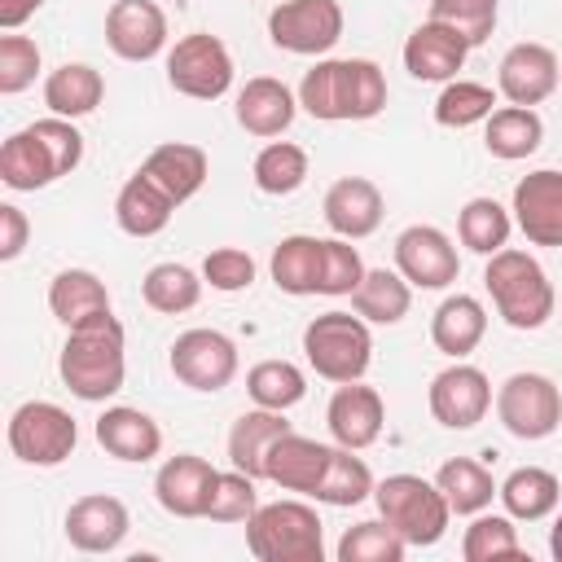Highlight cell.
Returning a JSON list of instances; mask_svg holds the SVG:
<instances>
[{
  "label": "cell",
  "mask_w": 562,
  "mask_h": 562,
  "mask_svg": "<svg viewBox=\"0 0 562 562\" xmlns=\"http://www.w3.org/2000/svg\"><path fill=\"white\" fill-rule=\"evenodd\" d=\"M386 75L369 57H316L299 79V110L316 123H369L386 110Z\"/></svg>",
  "instance_id": "6da1fadb"
},
{
  "label": "cell",
  "mask_w": 562,
  "mask_h": 562,
  "mask_svg": "<svg viewBox=\"0 0 562 562\" xmlns=\"http://www.w3.org/2000/svg\"><path fill=\"white\" fill-rule=\"evenodd\" d=\"M57 378L61 386L83 404H110L127 382V334L114 312L92 316L75 329H66V342L57 351Z\"/></svg>",
  "instance_id": "7a4b0ae2"
},
{
  "label": "cell",
  "mask_w": 562,
  "mask_h": 562,
  "mask_svg": "<svg viewBox=\"0 0 562 562\" xmlns=\"http://www.w3.org/2000/svg\"><path fill=\"white\" fill-rule=\"evenodd\" d=\"M83 162V132L75 119H35L0 145V184L13 193H35L57 184Z\"/></svg>",
  "instance_id": "3957f363"
},
{
  "label": "cell",
  "mask_w": 562,
  "mask_h": 562,
  "mask_svg": "<svg viewBox=\"0 0 562 562\" xmlns=\"http://www.w3.org/2000/svg\"><path fill=\"white\" fill-rule=\"evenodd\" d=\"M483 290L492 294V307L509 329H540V325H549V316L558 307L549 272L540 268L536 255H527L518 246H505V250L487 255Z\"/></svg>",
  "instance_id": "277c9868"
},
{
  "label": "cell",
  "mask_w": 562,
  "mask_h": 562,
  "mask_svg": "<svg viewBox=\"0 0 562 562\" xmlns=\"http://www.w3.org/2000/svg\"><path fill=\"white\" fill-rule=\"evenodd\" d=\"M246 549L255 562H325V522L299 501H268L246 518Z\"/></svg>",
  "instance_id": "5b68a950"
},
{
  "label": "cell",
  "mask_w": 562,
  "mask_h": 562,
  "mask_svg": "<svg viewBox=\"0 0 562 562\" xmlns=\"http://www.w3.org/2000/svg\"><path fill=\"white\" fill-rule=\"evenodd\" d=\"M303 356H307V369L334 386L360 382L373 364V329L356 312H342V307L321 312L303 325Z\"/></svg>",
  "instance_id": "8992f818"
},
{
  "label": "cell",
  "mask_w": 562,
  "mask_h": 562,
  "mask_svg": "<svg viewBox=\"0 0 562 562\" xmlns=\"http://www.w3.org/2000/svg\"><path fill=\"white\" fill-rule=\"evenodd\" d=\"M373 505H378V518H386L408 540V549L439 544L448 536V522H452V509H448L439 483L422 479V474H386V479H378Z\"/></svg>",
  "instance_id": "52a82bcc"
},
{
  "label": "cell",
  "mask_w": 562,
  "mask_h": 562,
  "mask_svg": "<svg viewBox=\"0 0 562 562\" xmlns=\"http://www.w3.org/2000/svg\"><path fill=\"white\" fill-rule=\"evenodd\" d=\"M4 439H9V452L22 465L53 470L66 457H75V448H79V422L61 404H53V400H26V404H18L9 413Z\"/></svg>",
  "instance_id": "ba28073f"
},
{
  "label": "cell",
  "mask_w": 562,
  "mask_h": 562,
  "mask_svg": "<svg viewBox=\"0 0 562 562\" xmlns=\"http://www.w3.org/2000/svg\"><path fill=\"white\" fill-rule=\"evenodd\" d=\"M492 408H496V422L527 443H540L562 426V391L549 373H531V369L509 373L496 386Z\"/></svg>",
  "instance_id": "9c48e42d"
},
{
  "label": "cell",
  "mask_w": 562,
  "mask_h": 562,
  "mask_svg": "<svg viewBox=\"0 0 562 562\" xmlns=\"http://www.w3.org/2000/svg\"><path fill=\"white\" fill-rule=\"evenodd\" d=\"M233 53L211 31H189L167 48V83L189 101H220L233 88Z\"/></svg>",
  "instance_id": "30bf717a"
},
{
  "label": "cell",
  "mask_w": 562,
  "mask_h": 562,
  "mask_svg": "<svg viewBox=\"0 0 562 562\" xmlns=\"http://www.w3.org/2000/svg\"><path fill=\"white\" fill-rule=\"evenodd\" d=\"M237 364H241L237 342H233L224 329H206V325L176 334V342H171V351H167L171 378L184 382L189 391H202V395L224 391V386L237 378Z\"/></svg>",
  "instance_id": "8fae6325"
},
{
  "label": "cell",
  "mask_w": 562,
  "mask_h": 562,
  "mask_svg": "<svg viewBox=\"0 0 562 562\" xmlns=\"http://www.w3.org/2000/svg\"><path fill=\"white\" fill-rule=\"evenodd\" d=\"M342 4L338 0H281L268 13V40L294 57H325L342 40Z\"/></svg>",
  "instance_id": "7c38bea8"
},
{
  "label": "cell",
  "mask_w": 562,
  "mask_h": 562,
  "mask_svg": "<svg viewBox=\"0 0 562 562\" xmlns=\"http://www.w3.org/2000/svg\"><path fill=\"white\" fill-rule=\"evenodd\" d=\"M492 378L479 364L452 360L426 386V408L443 430H474L492 408Z\"/></svg>",
  "instance_id": "4fadbf2b"
},
{
  "label": "cell",
  "mask_w": 562,
  "mask_h": 562,
  "mask_svg": "<svg viewBox=\"0 0 562 562\" xmlns=\"http://www.w3.org/2000/svg\"><path fill=\"white\" fill-rule=\"evenodd\" d=\"M395 268L413 290H448L461 277V255L452 237L435 224H408L395 237Z\"/></svg>",
  "instance_id": "5bb4252c"
},
{
  "label": "cell",
  "mask_w": 562,
  "mask_h": 562,
  "mask_svg": "<svg viewBox=\"0 0 562 562\" xmlns=\"http://www.w3.org/2000/svg\"><path fill=\"white\" fill-rule=\"evenodd\" d=\"M562 83V61L549 44H536V40H522L514 48H505L501 66H496V92L509 101V105H540L558 92Z\"/></svg>",
  "instance_id": "9a60e30c"
},
{
  "label": "cell",
  "mask_w": 562,
  "mask_h": 562,
  "mask_svg": "<svg viewBox=\"0 0 562 562\" xmlns=\"http://www.w3.org/2000/svg\"><path fill=\"white\" fill-rule=\"evenodd\" d=\"M167 13L154 0H114L105 9V44L119 61H154L167 53Z\"/></svg>",
  "instance_id": "2e32d148"
},
{
  "label": "cell",
  "mask_w": 562,
  "mask_h": 562,
  "mask_svg": "<svg viewBox=\"0 0 562 562\" xmlns=\"http://www.w3.org/2000/svg\"><path fill=\"white\" fill-rule=\"evenodd\" d=\"M514 224L531 246H562V171L536 167L514 184Z\"/></svg>",
  "instance_id": "e0dca14e"
},
{
  "label": "cell",
  "mask_w": 562,
  "mask_h": 562,
  "mask_svg": "<svg viewBox=\"0 0 562 562\" xmlns=\"http://www.w3.org/2000/svg\"><path fill=\"white\" fill-rule=\"evenodd\" d=\"M400 57H404V70H408L417 83H448V79H457V70L465 66L470 40H465L457 26H448V22H439V18H426V22H417V26L408 31Z\"/></svg>",
  "instance_id": "ac0fdd59"
},
{
  "label": "cell",
  "mask_w": 562,
  "mask_h": 562,
  "mask_svg": "<svg viewBox=\"0 0 562 562\" xmlns=\"http://www.w3.org/2000/svg\"><path fill=\"white\" fill-rule=\"evenodd\" d=\"M61 531H66L70 549H79V553H114L132 531V514L119 496L88 492V496L70 501V509L61 518Z\"/></svg>",
  "instance_id": "d6986e66"
},
{
  "label": "cell",
  "mask_w": 562,
  "mask_h": 562,
  "mask_svg": "<svg viewBox=\"0 0 562 562\" xmlns=\"http://www.w3.org/2000/svg\"><path fill=\"white\" fill-rule=\"evenodd\" d=\"M220 470L198 457V452H176L158 465L154 474V501L171 514V518H206L211 492H215Z\"/></svg>",
  "instance_id": "ffe728a7"
},
{
  "label": "cell",
  "mask_w": 562,
  "mask_h": 562,
  "mask_svg": "<svg viewBox=\"0 0 562 562\" xmlns=\"http://www.w3.org/2000/svg\"><path fill=\"white\" fill-rule=\"evenodd\" d=\"M321 215H325V224H329L334 237L364 241V237H373L382 228L386 198H382V189L369 176H342V180H334L325 189Z\"/></svg>",
  "instance_id": "44dd1931"
},
{
  "label": "cell",
  "mask_w": 562,
  "mask_h": 562,
  "mask_svg": "<svg viewBox=\"0 0 562 562\" xmlns=\"http://www.w3.org/2000/svg\"><path fill=\"white\" fill-rule=\"evenodd\" d=\"M325 426L342 448H373L386 430V400L364 382H342L325 404Z\"/></svg>",
  "instance_id": "7402d4cb"
},
{
  "label": "cell",
  "mask_w": 562,
  "mask_h": 562,
  "mask_svg": "<svg viewBox=\"0 0 562 562\" xmlns=\"http://www.w3.org/2000/svg\"><path fill=\"white\" fill-rule=\"evenodd\" d=\"M294 114H299V92H290V88H285L281 79H272V75L246 79V83L237 88V97H233V119H237V127L250 132V136H259V140H277L281 132H290Z\"/></svg>",
  "instance_id": "603a6c76"
},
{
  "label": "cell",
  "mask_w": 562,
  "mask_h": 562,
  "mask_svg": "<svg viewBox=\"0 0 562 562\" xmlns=\"http://www.w3.org/2000/svg\"><path fill=\"white\" fill-rule=\"evenodd\" d=\"M92 435L114 461L145 465V461H154L162 452V426L149 413L132 408V404H105L101 417L92 422Z\"/></svg>",
  "instance_id": "cb8c5ba5"
},
{
  "label": "cell",
  "mask_w": 562,
  "mask_h": 562,
  "mask_svg": "<svg viewBox=\"0 0 562 562\" xmlns=\"http://www.w3.org/2000/svg\"><path fill=\"white\" fill-rule=\"evenodd\" d=\"M329 452L334 443H321V439H307L299 430L281 435L268 452V465H263V479L277 483L281 492H299V496H312L329 470Z\"/></svg>",
  "instance_id": "d4e9b609"
},
{
  "label": "cell",
  "mask_w": 562,
  "mask_h": 562,
  "mask_svg": "<svg viewBox=\"0 0 562 562\" xmlns=\"http://www.w3.org/2000/svg\"><path fill=\"white\" fill-rule=\"evenodd\" d=\"M140 171H145V176H149L176 206H184L189 198L202 193V184H206V176H211V158H206L202 145H189V140H162V145H154V149L145 154Z\"/></svg>",
  "instance_id": "484cf974"
},
{
  "label": "cell",
  "mask_w": 562,
  "mask_h": 562,
  "mask_svg": "<svg viewBox=\"0 0 562 562\" xmlns=\"http://www.w3.org/2000/svg\"><path fill=\"white\" fill-rule=\"evenodd\" d=\"M294 426L285 422V413H277V408H246L233 426H228V465L233 470H241V474H250V479H263V465H268V452H272V443L281 439V435H290Z\"/></svg>",
  "instance_id": "4316f807"
},
{
  "label": "cell",
  "mask_w": 562,
  "mask_h": 562,
  "mask_svg": "<svg viewBox=\"0 0 562 562\" xmlns=\"http://www.w3.org/2000/svg\"><path fill=\"white\" fill-rule=\"evenodd\" d=\"M171 215H176V202L136 167V171L123 180L119 198H114V224H119L127 237L145 241V237H158V233L171 224Z\"/></svg>",
  "instance_id": "83f0119b"
},
{
  "label": "cell",
  "mask_w": 562,
  "mask_h": 562,
  "mask_svg": "<svg viewBox=\"0 0 562 562\" xmlns=\"http://www.w3.org/2000/svg\"><path fill=\"white\" fill-rule=\"evenodd\" d=\"M487 334V307L474 294H448L435 312H430V342L435 351H443L448 360H465Z\"/></svg>",
  "instance_id": "f1b7e54d"
},
{
  "label": "cell",
  "mask_w": 562,
  "mask_h": 562,
  "mask_svg": "<svg viewBox=\"0 0 562 562\" xmlns=\"http://www.w3.org/2000/svg\"><path fill=\"white\" fill-rule=\"evenodd\" d=\"M496 501L505 505V514L514 522H544L562 505V479L544 465H518L501 479Z\"/></svg>",
  "instance_id": "f546056e"
},
{
  "label": "cell",
  "mask_w": 562,
  "mask_h": 562,
  "mask_svg": "<svg viewBox=\"0 0 562 562\" xmlns=\"http://www.w3.org/2000/svg\"><path fill=\"white\" fill-rule=\"evenodd\" d=\"M105 101V79L88 61H61L44 75V105L57 119H88Z\"/></svg>",
  "instance_id": "4dcf8cb0"
},
{
  "label": "cell",
  "mask_w": 562,
  "mask_h": 562,
  "mask_svg": "<svg viewBox=\"0 0 562 562\" xmlns=\"http://www.w3.org/2000/svg\"><path fill=\"white\" fill-rule=\"evenodd\" d=\"M321 250H325V237H312V233L281 237L272 246V259H268L272 285L281 294H294V299L321 294Z\"/></svg>",
  "instance_id": "1f68e13d"
},
{
  "label": "cell",
  "mask_w": 562,
  "mask_h": 562,
  "mask_svg": "<svg viewBox=\"0 0 562 562\" xmlns=\"http://www.w3.org/2000/svg\"><path fill=\"white\" fill-rule=\"evenodd\" d=\"M48 312L66 329H75V325L110 312V290L92 268H61L48 281Z\"/></svg>",
  "instance_id": "d6a6232c"
},
{
  "label": "cell",
  "mask_w": 562,
  "mask_h": 562,
  "mask_svg": "<svg viewBox=\"0 0 562 562\" xmlns=\"http://www.w3.org/2000/svg\"><path fill=\"white\" fill-rule=\"evenodd\" d=\"M544 119L531 105H496L483 123V149L501 162H522L540 149Z\"/></svg>",
  "instance_id": "836d02e7"
},
{
  "label": "cell",
  "mask_w": 562,
  "mask_h": 562,
  "mask_svg": "<svg viewBox=\"0 0 562 562\" xmlns=\"http://www.w3.org/2000/svg\"><path fill=\"white\" fill-rule=\"evenodd\" d=\"M435 483H439V492H443V501H448V509L457 518H474V514L492 509L496 487H501L492 479V470L483 461H474V457H448L435 470Z\"/></svg>",
  "instance_id": "e575fe53"
},
{
  "label": "cell",
  "mask_w": 562,
  "mask_h": 562,
  "mask_svg": "<svg viewBox=\"0 0 562 562\" xmlns=\"http://www.w3.org/2000/svg\"><path fill=\"white\" fill-rule=\"evenodd\" d=\"M408 307H413V285L404 281L400 268H369L351 294V312L364 316L369 325H400Z\"/></svg>",
  "instance_id": "d590c367"
},
{
  "label": "cell",
  "mask_w": 562,
  "mask_h": 562,
  "mask_svg": "<svg viewBox=\"0 0 562 562\" xmlns=\"http://www.w3.org/2000/svg\"><path fill=\"white\" fill-rule=\"evenodd\" d=\"M373 487H378V479H373L369 461H364L356 448L334 443V452H329V470H325L321 487L312 492V501L334 505V509H356V505H364V501L373 496Z\"/></svg>",
  "instance_id": "8d00e7d4"
},
{
  "label": "cell",
  "mask_w": 562,
  "mask_h": 562,
  "mask_svg": "<svg viewBox=\"0 0 562 562\" xmlns=\"http://www.w3.org/2000/svg\"><path fill=\"white\" fill-rule=\"evenodd\" d=\"M307 171H312L307 149L294 145V140H268V145L255 154V162H250V180H255V189L268 193V198H290V193H299V189L307 184Z\"/></svg>",
  "instance_id": "74e56055"
},
{
  "label": "cell",
  "mask_w": 562,
  "mask_h": 562,
  "mask_svg": "<svg viewBox=\"0 0 562 562\" xmlns=\"http://www.w3.org/2000/svg\"><path fill=\"white\" fill-rule=\"evenodd\" d=\"M202 272H193L189 263H176V259H167V263H154L145 277H140V294H145V303L154 307V312H162V316H184V312H193L198 303H202Z\"/></svg>",
  "instance_id": "f35d334b"
},
{
  "label": "cell",
  "mask_w": 562,
  "mask_h": 562,
  "mask_svg": "<svg viewBox=\"0 0 562 562\" xmlns=\"http://www.w3.org/2000/svg\"><path fill=\"white\" fill-rule=\"evenodd\" d=\"M509 233H514V211L501 206L496 198H470L461 211H457V237L465 250L474 255H496L509 246Z\"/></svg>",
  "instance_id": "ab89813d"
},
{
  "label": "cell",
  "mask_w": 562,
  "mask_h": 562,
  "mask_svg": "<svg viewBox=\"0 0 562 562\" xmlns=\"http://www.w3.org/2000/svg\"><path fill=\"white\" fill-rule=\"evenodd\" d=\"M496 88H487V83H479V79H448L443 88H439V97H435V105H430V114H435V123L439 127H452V132H465V127H474V123H487V114L496 110Z\"/></svg>",
  "instance_id": "60d3db41"
},
{
  "label": "cell",
  "mask_w": 562,
  "mask_h": 562,
  "mask_svg": "<svg viewBox=\"0 0 562 562\" xmlns=\"http://www.w3.org/2000/svg\"><path fill=\"white\" fill-rule=\"evenodd\" d=\"M246 395H250L259 408L290 413V408L303 404V395H307V373H303L294 360H259V364H250V373H246Z\"/></svg>",
  "instance_id": "b9f144b4"
},
{
  "label": "cell",
  "mask_w": 562,
  "mask_h": 562,
  "mask_svg": "<svg viewBox=\"0 0 562 562\" xmlns=\"http://www.w3.org/2000/svg\"><path fill=\"white\" fill-rule=\"evenodd\" d=\"M408 540L386 522V518H360L356 527L342 531L334 558L338 562H404Z\"/></svg>",
  "instance_id": "7bdbcfd3"
},
{
  "label": "cell",
  "mask_w": 562,
  "mask_h": 562,
  "mask_svg": "<svg viewBox=\"0 0 562 562\" xmlns=\"http://www.w3.org/2000/svg\"><path fill=\"white\" fill-rule=\"evenodd\" d=\"M461 558L465 562H501V558H522V540L509 514H474L470 527L461 531Z\"/></svg>",
  "instance_id": "ee69618b"
},
{
  "label": "cell",
  "mask_w": 562,
  "mask_h": 562,
  "mask_svg": "<svg viewBox=\"0 0 562 562\" xmlns=\"http://www.w3.org/2000/svg\"><path fill=\"white\" fill-rule=\"evenodd\" d=\"M364 272L369 268L347 237H325V250H321V294L325 299H351L356 285L364 281Z\"/></svg>",
  "instance_id": "f6af8a7d"
},
{
  "label": "cell",
  "mask_w": 562,
  "mask_h": 562,
  "mask_svg": "<svg viewBox=\"0 0 562 562\" xmlns=\"http://www.w3.org/2000/svg\"><path fill=\"white\" fill-rule=\"evenodd\" d=\"M255 483L259 479H250V474H241V470H220V479H215V492H211V505H206V518L211 522H246L263 501H259V492H255Z\"/></svg>",
  "instance_id": "bcb514c9"
},
{
  "label": "cell",
  "mask_w": 562,
  "mask_h": 562,
  "mask_svg": "<svg viewBox=\"0 0 562 562\" xmlns=\"http://www.w3.org/2000/svg\"><path fill=\"white\" fill-rule=\"evenodd\" d=\"M44 57H40V44L31 35H18V31H4L0 35V92L4 97H18L35 83Z\"/></svg>",
  "instance_id": "7dc6e473"
},
{
  "label": "cell",
  "mask_w": 562,
  "mask_h": 562,
  "mask_svg": "<svg viewBox=\"0 0 562 562\" xmlns=\"http://www.w3.org/2000/svg\"><path fill=\"white\" fill-rule=\"evenodd\" d=\"M430 18L457 26L470 48H479L492 31H496V18H501V0H430Z\"/></svg>",
  "instance_id": "c3c4849f"
},
{
  "label": "cell",
  "mask_w": 562,
  "mask_h": 562,
  "mask_svg": "<svg viewBox=\"0 0 562 562\" xmlns=\"http://www.w3.org/2000/svg\"><path fill=\"white\" fill-rule=\"evenodd\" d=\"M255 272H259V263H255V255L241 250V246H215V250L202 259V281H206L211 290H220V294H241V290H250V285H255Z\"/></svg>",
  "instance_id": "681fc988"
},
{
  "label": "cell",
  "mask_w": 562,
  "mask_h": 562,
  "mask_svg": "<svg viewBox=\"0 0 562 562\" xmlns=\"http://www.w3.org/2000/svg\"><path fill=\"white\" fill-rule=\"evenodd\" d=\"M31 241V220L18 202H0V259L13 263Z\"/></svg>",
  "instance_id": "f907efd6"
},
{
  "label": "cell",
  "mask_w": 562,
  "mask_h": 562,
  "mask_svg": "<svg viewBox=\"0 0 562 562\" xmlns=\"http://www.w3.org/2000/svg\"><path fill=\"white\" fill-rule=\"evenodd\" d=\"M48 0H0V31H18L26 26Z\"/></svg>",
  "instance_id": "816d5d0a"
},
{
  "label": "cell",
  "mask_w": 562,
  "mask_h": 562,
  "mask_svg": "<svg viewBox=\"0 0 562 562\" xmlns=\"http://www.w3.org/2000/svg\"><path fill=\"white\" fill-rule=\"evenodd\" d=\"M549 558L562 562V509H558V518H553V527H549Z\"/></svg>",
  "instance_id": "f5cc1de1"
}]
</instances>
